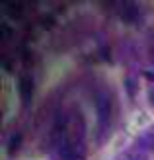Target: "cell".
<instances>
[{
  "mask_svg": "<svg viewBox=\"0 0 154 160\" xmlns=\"http://www.w3.org/2000/svg\"><path fill=\"white\" fill-rule=\"evenodd\" d=\"M125 84H127V88H129V96H131V98H135V94H137V82H135L133 78H127Z\"/></svg>",
  "mask_w": 154,
  "mask_h": 160,
  "instance_id": "5",
  "label": "cell"
},
{
  "mask_svg": "<svg viewBox=\"0 0 154 160\" xmlns=\"http://www.w3.org/2000/svg\"><path fill=\"white\" fill-rule=\"evenodd\" d=\"M115 10L119 12V16L123 20H127V22H135L137 18H139V8H137L135 4H131V2H121V4H117V6H113Z\"/></svg>",
  "mask_w": 154,
  "mask_h": 160,
  "instance_id": "2",
  "label": "cell"
},
{
  "mask_svg": "<svg viewBox=\"0 0 154 160\" xmlns=\"http://www.w3.org/2000/svg\"><path fill=\"white\" fill-rule=\"evenodd\" d=\"M121 160H147V158H144V152H131Z\"/></svg>",
  "mask_w": 154,
  "mask_h": 160,
  "instance_id": "6",
  "label": "cell"
},
{
  "mask_svg": "<svg viewBox=\"0 0 154 160\" xmlns=\"http://www.w3.org/2000/svg\"><path fill=\"white\" fill-rule=\"evenodd\" d=\"M96 108H98L100 127L103 129V127L109 123V117H111V98H109L107 92H100L98 96H96Z\"/></svg>",
  "mask_w": 154,
  "mask_h": 160,
  "instance_id": "1",
  "label": "cell"
},
{
  "mask_svg": "<svg viewBox=\"0 0 154 160\" xmlns=\"http://www.w3.org/2000/svg\"><path fill=\"white\" fill-rule=\"evenodd\" d=\"M152 145H154V133H147L144 137L139 139V148H142V152H144L147 148H150Z\"/></svg>",
  "mask_w": 154,
  "mask_h": 160,
  "instance_id": "4",
  "label": "cell"
},
{
  "mask_svg": "<svg viewBox=\"0 0 154 160\" xmlns=\"http://www.w3.org/2000/svg\"><path fill=\"white\" fill-rule=\"evenodd\" d=\"M31 94H33V82H31V78L29 76H22L20 78V96H22L23 103L29 102Z\"/></svg>",
  "mask_w": 154,
  "mask_h": 160,
  "instance_id": "3",
  "label": "cell"
},
{
  "mask_svg": "<svg viewBox=\"0 0 154 160\" xmlns=\"http://www.w3.org/2000/svg\"><path fill=\"white\" fill-rule=\"evenodd\" d=\"M144 76H148V78H152V82H154V74H150V72H144Z\"/></svg>",
  "mask_w": 154,
  "mask_h": 160,
  "instance_id": "7",
  "label": "cell"
}]
</instances>
